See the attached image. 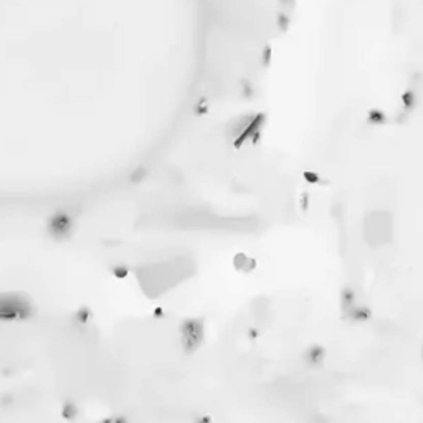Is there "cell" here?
Listing matches in <instances>:
<instances>
[{"label": "cell", "instance_id": "obj_1", "mask_svg": "<svg viewBox=\"0 0 423 423\" xmlns=\"http://www.w3.org/2000/svg\"><path fill=\"white\" fill-rule=\"evenodd\" d=\"M203 322L200 319H187L180 326V344L187 354L195 352L203 342Z\"/></svg>", "mask_w": 423, "mask_h": 423}, {"label": "cell", "instance_id": "obj_2", "mask_svg": "<svg viewBox=\"0 0 423 423\" xmlns=\"http://www.w3.org/2000/svg\"><path fill=\"white\" fill-rule=\"evenodd\" d=\"M30 313V304L20 296H0V319H25Z\"/></svg>", "mask_w": 423, "mask_h": 423}, {"label": "cell", "instance_id": "obj_3", "mask_svg": "<svg viewBox=\"0 0 423 423\" xmlns=\"http://www.w3.org/2000/svg\"><path fill=\"white\" fill-rule=\"evenodd\" d=\"M75 415H76V407L73 405V403H66V405L63 407V416L65 418H75Z\"/></svg>", "mask_w": 423, "mask_h": 423}, {"label": "cell", "instance_id": "obj_4", "mask_svg": "<svg viewBox=\"0 0 423 423\" xmlns=\"http://www.w3.org/2000/svg\"><path fill=\"white\" fill-rule=\"evenodd\" d=\"M103 423H128V420L123 418V416H111V418H108Z\"/></svg>", "mask_w": 423, "mask_h": 423}]
</instances>
